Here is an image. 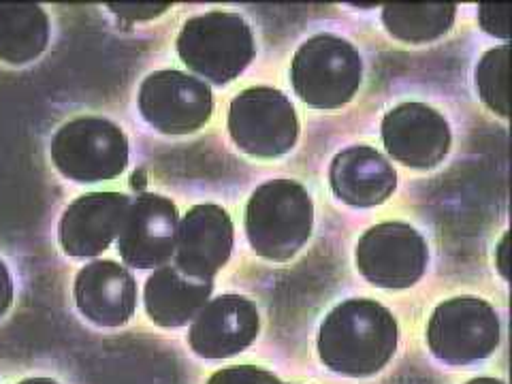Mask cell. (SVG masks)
<instances>
[{"label": "cell", "instance_id": "1", "mask_svg": "<svg viewBox=\"0 0 512 384\" xmlns=\"http://www.w3.org/2000/svg\"><path fill=\"white\" fill-rule=\"evenodd\" d=\"M397 348L393 314L372 299H348L333 308L318 335L320 359L344 376H370L391 361Z\"/></svg>", "mask_w": 512, "mask_h": 384}, {"label": "cell", "instance_id": "2", "mask_svg": "<svg viewBox=\"0 0 512 384\" xmlns=\"http://www.w3.org/2000/svg\"><path fill=\"white\" fill-rule=\"evenodd\" d=\"M314 203L293 180L259 186L246 207V233L252 250L269 261H288L312 235Z\"/></svg>", "mask_w": 512, "mask_h": 384}, {"label": "cell", "instance_id": "3", "mask_svg": "<svg viewBox=\"0 0 512 384\" xmlns=\"http://www.w3.org/2000/svg\"><path fill=\"white\" fill-rule=\"evenodd\" d=\"M178 54L188 69L214 84H227L254 56L252 30L237 13L210 11L184 24Z\"/></svg>", "mask_w": 512, "mask_h": 384}, {"label": "cell", "instance_id": "4", "mask_svg": "<svg viewBox=\"0 0 512 384\" xmlns=\"http://www.w3.org/2000/svg\"><path fill=\"white\" fill-rule=\"evenodd\" d=\"M363 62L348 41L316 35L303 43L291 67L293 88L303 103L316 109L346 105L361 86Z\"/></svg>", "mask_w": 512, "mask_h": 384}, {"label": "cell", "instance_id": "5", "mask_svg": "<svg viewBox=\"0 0 512 384\" xmlns=\"http://www.w3.org/2000/svg\"><path fill=\"white\" fill-rule=\"evenodd\" d=\"M52 160L64 178L92 184L114 180L126 169L128 141L105 118H77L52 139Z\"/></svg>", "mask_w": 512, "mask_h": 384}, {"label": "cell", "instance_id": "6", "mask_svg": "<svg viewBox=\"0 0 512 384\" xmlns=\"http://www.w3.org/2000/svg\"><path fill=\"white\" fill-rule=\"evenodd\" d=\"M427 344L448 365L483 361L500 344V318L478 297L448 299L429 318Z\"/></svg>", "mask_w": 512, "mask_h": 384}, {"label": "cell", "instance_id": "7", "mask_svg": "<svg viewBox=\"0 0 512 384\" xmlns=\"http://www.w3.org/2000/svg\"><path fill=\"white\" fill-rule=\"evenodd\" d=\"M229 133L246 154L276 158L293 150L299 120L293 103L280 90L248 88L231 103Z\"/></svg>", "mask_w": 512, "mask_h": 384}, {"label": "cell", "instance_id": "8", "mask_svg": "<svg viewBox=\"0 0 512 384\" xmlns=\"http://www.w3.org/2000/svg\"><path fill=\"white\" fill-rule=\"evenodd\" d=\"M212 90L182 71H156L139 88V111L156 131L188 135L212 118Z\"/></svg>", "mask_w": 512, "mask_h": 384}, {"label": "cell", "instance_id": "9", "mask_svg": "<svg viewBox=\"0 0 512 384\" xmlns=\"http://www.w3.org/2000/svg\"><path fill=\"white\" fill-rule=\"evenodd\" d=\"M425 239L404 222H382L367 231L357 246V267L380 288H408L427 267Z\"/></svg>", "mask_w": 512, "mask_h": 384}, {"label": "cell", "instance_id": "10", "mask_svg": "<svg viewBox=\"0 0 512 384\" xmlns=\"http://www.w3.org/2000/svg\"><path fill=\"white\" fill-rule=\"evenodd\" d=\"M382 141L402 165L431 169L451 150V128L436 109L423 103H404L384 116Z\"/></svg>", "mask_w": 512, "mask_h": 384}, {"label": "cell", "instance_id": "11", "mask_svg": "<svg viewBox=\"0 0 512 384\" xmlns=\"http://www.w3.org/2000/svg\"><path fill=\"white\" fill-rule=\"evenodd\" d=\"M178 227V210L169 199L139 195L128 207L118 235L122 261L137 269L165 265L175 252Z\"/></svg>", "mask_w": 512, "mask_h": 384}, {"label": "cell", "instance_id": "12", "mask_svg": "<svg viewBox=\"0 0 512 384\" xmlns=\"http://www.w3.org/2000/svg\"><path fill=\"white\" fill-rule=\"evenodd\" d=\"M233 250V222L218 205H195L182 218L175 239V267L186 278L212 282Z\"/></svg>", "mask_w": 512, "mask_h": 384}, {"label": "cell", "instance_id": "13", "mask_svg": "<svg viewBox=\"0 0 512 384\" xmlns=\"http://www.w3.org/2000/svg\"><path fill=\"white\" fill-rule=\"evenodd\" d=\"M259 310L246 297L222 295L205 303L190 327L188 342L199 357L227 359L246 350L259 335Z\"/></svg>", "mask_w": 512, "mask_h": 384}, {"label": "cell", "instance_id": "14", "mask_svg": "<svg viewBox=\"0 0 512 384\" xmlns=\"http://www.w3.org/2000/svg\"><path fill=\"white\" fill-rule=\"evenodd\" d=\"M131 199L120 192H90L69 205L60 220L62 250L77 259L96 256L120 235Z\"/></svg>", "mask_w": 512, "mask_h": 384}, {"label": "cell", "instance_id": "15", "mask_svg": "<svg viewBox=\"0 0 512 384\" xmlns=\"http://www.w3.org/2000/svg\"><path fill=\"white\" fill-rule=\"evenodd\" d=\"M75 303L90 323L120 327L135 314L137 284L114 261H94L75 278Z\"/></svg>", "mask_w": 512, "mask_h": 384}, {"label": "cell", "instance_id": "16", "mask_svg": "<svg viewBox=\"0 0 512 384\" xmlns=\"http://www.w3.org/2000/svg\"><path fill=\"white\" fill-rule=\"evenodd\" d=\"M331 188L352 207H374L387 201L397 186V173L380 152L355 146L333 158Z\"/></svg>", "mask_w": 512, "mask_h": 384}, {"label": "cell", "instance_id": "17", "mask_svg": "<svg viewBox=\"0 0 512 384\" xmlns=\"http://www.w3.org/2000/svg\"><path fill=\"white\" fill-rule=\"evenodd\" d=\"M212 282L186 278L178 267H160L146 284V310L160 327H184L205 308L212 295Z\"/></svg>", "mask_w": 512, "mask_h": 384}, {"label": "cell", "instance_id": "18", "mask_svg": "<svg viewBox=\"0 0 512 384\" xmlns=\"http://www.w3.org/2000/svg\"><path fill=\"white\" fill-rule=\"evenodd\" d=\"M50 41V20L39 5L0 3V60L26 64Z\"/></svg>", "mask_w": 512, "mask_h": 384}, {"label": "cell", "instance_id": "19", "mask_svg": "<svg viewBox=\"0 0 512 384\" xmlns=\"http://www.w3.org/2000/svg\"><path fill=\"white\" fill-rule=\"evenodd\" d=\"M457 7L451 3L384 5L382 22L393 37L406 43H429L451 30Z\"/></svg>", "mask_w": 512, "mask_h": 384}, {"label": "cell", "instance_id": "20", "mask_svg": "<svg viewBox=\"0 0 512 384\" xmlns=\"http://www.w3.org/2000/svg\"><path fill=\"white\" fill-rule=\"evenodd\" d=\"M508 60H510V45L495 47L487 52L476 67V86L480 99L487 103L489 109L502 118H508Z\"/></svg>", "mask_w": 512, "mask_h": 384}, {"label": "cell", "instance_id": "21", "mask_svg": "<svg viewBox=\"0 0 512 384\" xmlns=\"http://www.w3.org/2000/svg\"><path fill=\"white\" fill-rule=\"evenodd\" d=\"M278 378L274 374H269L261 367H252V365H235L227 367V370L216 372L207 384H274Z\"/></svg>", "mask_w": 512, "mask_h": 384}, {"label": "cell", "instance_id": "22", "mask_svg": "<svg viewBox=\"0 0 512 384\" xmlns=\"http://www.w3.org/2000/svg\"><path fill=\"white\" fill-rule=\"evenodd\" d=\"M508 13H510V3H480L478 22L485 32H489V35L508 39L510 37Z\"/></svg>", "mask_w": 512, "mask_h": 384}, {"label": "cell", "instance_id": "23", "mask_svg": "<svg viewBox=\"0 0 512 384\" xmlns=\"http://www.w3.org/2000/svg\"><path fill=\"white\" fill-rule=\"evenodd\" d=\"M171 5L169 3H111L109 9L114 11L118 18L126 22H137V20H152L156 15L165 13Z\"/></svg>", "mask_w": 512, "mask_h": 384}, {"label": "cell", "instance_id": "24", "mask_svg": "<svg viewBox=\"0 0 512 384\" xmlns=\"http://www.w3.org/2000/svg\"><path fill=\"white\" fill-rule=\"evenodd\" d=\"M13 301V280L7 265L0 261V316H3Z\"/></svg>", "mask_w": 512, "mask_h": 384}, {"label": "cell", "instance_id": "25", "mask_svg": "<svg viewBox=\"0 0 512 384\" xmlns=\"http://www.w3.org/2000/svg\"><path fill=\"white\" fill-rule=\"evenodd\" d=\"M498 267L502 271V276L508 278V235L502 237V244L498 248Z\"/></svg>", "mask_w": 512, "mask_h": 384}, {"label": "cell", "instance_id": "26", "mask_svg": "<svg viewBox=\"0 0 512 384\" xmlns=\"http://www.w3.org/2000/svg\"><path fill=\"white\" fill-rule=\"evenodd\" d=\"M143 178H146V175H143V171H139V173H135L133 175V188H137V190H141L143 186H146V180H143Z\"/></svg>", "mask_w": 512, "mask_h": 384}, {"label": "cell", "instance_id": "27", "mask_svg": "<svg viewBox=\"0 0 512 384\" xmlns=\"http://www.w3.org/2000/svg\"><path fill=\"white\" fill-rule=\"evenodd\" d=\"M20 384H58V382L50 378H28V380H22Z\"/></svg>", "mask_w": 512, "mask_h": 384}, {"label": "cell", "instance_id": "28", "mask_svg": "<svg viewBox=\"0 0 512 384\" xmlns=\"http://www.w3.org/2000/svg\"><path fill=\"white\" fill-rule=\"evenodd\" d=\"M468 384H504V382L495 380V378H476V380H470Z\"/></svg>", "mask_w": 512, "mask_h": 384}, {"label": "cell", "instance_id": "29", "mask_svg": "<svg viewBox=\"0 0 512 384\" xmlns=\"http://www.w3.org/2000/svg\"><path fill=\"white\" fill-rule=\"evenodd\" d=\"M274 384H284V382H280V380H278V382H274Z\"/></svg>", "mask_w": 512, "mask_h": 384}]
</instances>
